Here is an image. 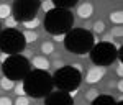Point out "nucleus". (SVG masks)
<instances>
[{
	"label": "nucleus",
	"mask_w": 123,
	"mask_h": 105,
	"mask_svg": "<svg viewBox=\"0 0 123 105\" xmlns=\"http://www.w3.org/2000/svg\"><path fill=\"white\" fill-rule=\"evenodd\" d=\"M38 3L33 2V0H21V2H15L13 5V18L17 21H28V20H33L36 18V12H38Z\"/></svg>",
	"instance_id": "nucleus-8"
},
{
	"label": "nucleus",
	"mask_w": 123,
	"mask_h": 105,
	"mask_svg": "<svg viewBox=\"0 0 123 105\" xmlns=\"http://www.w3.org/2000/svg\"><path fill=\"white\" fill-rule=\"evenodd\" d=\"M92 30H94V33L100 35V33H104V31H105V23L102 21V20H97L94 25H92Z\"/></svg>",
	"instance_id": "nucleus-22"
},
{
	"label": "nucleus",
	"mask_w": 123,
	"mask_h": 105,
	"mask_svg": "<svg viewBox=\"0 0 123 105\" xmlns=\"http://www.w3.org/2000/svg\"><path fill=\"white\" fill-rule=\"evenodd\" d=\"M64 36H66V35H56V36H54V41L61 43V41H64Z\"/></svg>",
	"instance_id": "nucleus-30"
},
{
	"label": "nucleus",
	"mask_w": 123,
	"mask_h": 105,
	"mask_svg": "<svg viewBox=\"0 0 123 105\" xmlns=\"http://www.w3.org/2000/svg\"><path fill=\"white\" fill-rule=\"evenodd\" d=\"M62 43H64L67 51L79 54V56H84L94 48L95 39H94V35L87 28H74L69 33H66Z\"/></svg>",
	"instance_id": "nucleus-2"
},
{
	"label": "nucleus",
	"mask_w": 123,
	"mask_h": 105,
	"mask_svg": "<svg viewBox=\"0 0 123 105\" xmlns=\"http://www.w3.org/2000/svg\"><path fill=\"white\" fill-rule=\"evenodd\" d=\"M12 17V7L7 3H0V20H7Z\"/></svg>",
	"instance_id": "nucleus-15"
},
{
	"label": "nucleus",
	"mask_w": 123,
	"mask_h": 105,
	"mask_svg": "<svg viewBox=\"0 0 123 105\" xmlns=\"http://www.w3.org/2000/svg\"><path fill=\"white\" fill-rule=\"evenodd\" d=\"M98 95H100V92H98L97 89H89V90L85 92V100H87V102H94Z\"/></svg>",
	"instance_id": "nucleus-21"
},
{
	"label": "nucleus",
	"mask_w": 123,
	"mask_h": 105,
	"mask_svg": "<svg viewBox=\"0 0 123 105\" xmlns=\"http://www.w3.org/2000/svg\"><path fill=\"white\" fill-rule=\"evenodd\" d=\"M21 35H23L25 43H35V41L38 39V33H36V31H25V33H21Z\"/></svg>",
	"instance_id": "nucleus-19"
},
{
	"label": "nucleus",
	"mask_w": 123,
	"mask_h": 105,
	"mask_svg": "<svg viewBox=\"0 0 123 105\" xmlns=\"http://www.w3.org/2000/svg\"><path fill=\"white\" fill-rule=\"evenodd\" d=\"M53 66L56 67V71H57V69H61V67H64V62H62V61H54V64H53Z\"/></svg>",
	"instance_id": "nucleus-29"
},
{
	"label": "nucleus",
	"mask_w": 123,
	"mask_h": 105,
	"mask_svg": "<svg viewBox=\"0 0 123 105\" xmlns=\"http://www.w3.org/2000/svg\"><path fill=\"white\" fill-rule=\"evenodd\" d=\"M92 105H117V102L113 100V97L110 95H98L92 102Z\"/></svg>",
	"instance_id": "nucleus-13"
},
{
	"label": "nucleus",
	"mask_w": 123,
	"mask_h": 105,
	"mask_svg": "<svg viewBox=\"0 0 123 105\" xmlns=\"http://www.w3.org/2000/svg\"><path fill=\"white\" fill-rule=\"evenodd\" d=\"M41 53H43L44 56L53 54V53H54V44H53L51 41H44V43L41 44Z\"/></svg>",
	"instance_id": "nucleus-18"
},
{
	"label": "nucleus",
	"mask_w": 123,
	"mask_h": 105,
	"mask_svg": "<svg viewBox=\"0 0 123 105\" xmlns=\"http://www.w3.org/2000/svg\"><path fill=\"white\" fill-rule=\"evenodd\" d=\"M117 74H118V77L123 76V67H122V62H118V66H117Z\"/></svg>",
	"instance_id": "nucleus-28"
},
{
	"label": "nucleus",
	"mask_w": 123,
	"mask_h": 105,
	"mask_svg": "<svg viewBox=\"0 0 123 105\" xmlns=\"http://www.w3.org/2000/svg\"><path fill=\"white\" fill-rule=\"evenodd\" d=\"M0 105H12V99L10 97H0Z\"/></svg>",
	"instance_id": "nucleus-27"
},
{
	"label": "nucleus",
	"mask_w": 123,
	"mask_h": 105,
	"mask_svg": "<svg viewBox=\"0 0 123 105\" xmlns=\"http://www.w3.org/2000/svg\"><path fill=\"white\" fill-rule=\"evenodd\" d=\"M94 15V5L90 2H84L77 7V17L82 20H89L90 17Z\"/></svg>",
	"instance_id": "nucleus-12"
},
{
	"label": "nucleus",
	"mask_w": 123,
	"mask_h": 105,
	"mask_svg": "<svg viewBox=\"0 0 123 105\" xmlns=\"http://www.w3.org/2000/svg\"><path fill=\"white\" fill-rule=\"evenodd\" d=\"M25 39H23V35L17 31V30H3L0 33V51H3L5 54H15V53H20L25 49Z\"/></svg>",
	"instance_id": "nucleus-6"
},
{
	"label": "nucleus",
	"mask_w": 123,
	"mask_h": 105,
	"mask_svg": "<svg viewBox=\"0 0 123 105\" xmlns=\"http://www.w3.org/2000/svg\"><path fill=\"white\" fill-rule=\"evenodd\" d=\"M44 105H72V99L69 97L67 92L57 90V92H51L46 95Z\"/></svg>",
	"instance_id": "nucleus-9"
},
{
	"label": "nucleus",
	"mask_w": 123,
	"mask_h": 105,
	"mask_svg": "<svg viewBox=\"0 0 123 105\" xmlns=\"http://www.w3.org/2000/svg\"><path fill=\"white\" fill-rule=\"evenodd\" d=\"M30 66L35 67V71H43V72H48V71H49V67H51V62H49L44 56H35L33 59H31Z\"/></svg>",
	"instance_id": "nucleus-11"
},
{
	"label": "nucleus",
	"mask_w": 123,
	"mask_h": 105,
	"mask_svg": "<svg viewBox=\"0 0 123 105\" xmlns=\"http://www.w3.org/2000/svg\"><path fill=\"white\" fill-rule=\"evenodd\" d=\"M122 35H123L122 26H113V30H112V38H122Z\"/></svg>",
	"instance_id": "nucleus-25"
},
{
	"label": "nucleus",
	"mask_w": 123,
	"mask_h": 105,
	"mask_svg": "<svg viewBox=\"0 0 123 105\" xmlns=\"http://www.w3.org/2000/svg\"><path fill=\"white\" fill-rule=\"evenodd\" d=\"M39 7L43 8V12H44V13H49L51 10H54V8H56L57 5L54 3V2H53V0H44V2H43V3H41Z\"/></svg>",
	"instance_id": "nucleus-20"
},
{
	"label": "nucleus",
	"mask_w": 123,
	"mask_h": 105,
	"mask_svg": "<svg viewBox=\"0 0 123 105\" xmlns=\"http://www.w3.org/2000/svg\"><path fill=\"white\" fill-rule=\"evenodd\" d=\"M15 105H30V100L26 99V97H18L17 100H15Z\"/></svg>",
	"instance_id": "nucleus-26"
},
{
	"label": "nucleus",
	"mask_w": 123,
	"mask_h": 105,
	"mask_svg": "<svg viewBox=\"0 0 123 105\" xmlns=\"http://www.w3.org/2000/svg\"><path fill=\"white\" fill-rule=\"evenodd\" d=\"M117 57V48L113 43H107L102 41L98 44H94V48L90 49V59L92 62H95L97 66L105 67L110 62H113Z\"/></svg>",
	"instance_id": "nucleus-7"
},
{
	"label": "nucleus",
	"mask_w": 123,
	"mask_h": 105,
	"mask_svg": "<svg viewBox=\"0 0 123 105\" xmlns=\"http://www.w3.org/2000/svg\"><path fill=\"white\" fill-rule=\"evenodd\" d=\"M105 72H107V69H105V67H100V66H95V67H92V69H89L87 74H85L87 84H97V82H100V80L104 79Z\"/></svg>",
	"instance_id": "nucleus-10"
},
{
	"label": "nucleus",
	"mask_w": 123,
	"mask_h": 105,
	"mask_svg": "<svg viewBox=\"0 0 123 105\" xmlns=\"http://www.w3.org/2000/svg\"><path fill=\"white\" fill-rule=\"evenodd\" d=\"M23 26L26 28V31H35L39 26V18H33L28 21H23Z\"/></svg>",
	"instance_id": "nucleus-17"
},
{
	"label": "nucleus",
	"mask_w": 123,
	"mask_h": 105,
	"mask_svg": "<svg viewBox=\"0 0 123 105\" xmlns=\"http://www.w3.org/2000/svg\"><path fill=\"white\" fill-rule=\"evenodd\" d=\"M117 87H118V90H120V92H122V90H123V82H122V80L118 82V86H117Z\"/></svg>",
	"instance_id": "nucleus-32"
},
{
	"label": "nucleus",
	"mask_w": 123,
	"mask_h": 105,
	"mask_svg": "<svg viewBox=\"0 0 123 105\" xmlns=\"http://www.w3.org/2000/svg\"><path fill=\"white\" fill-rule=\"evenodd\" d=\"M23 87H25V94H28L30 97L41 99L51 92L53 77L43 71H33L23 79Z\"/></svg>",
	"instance_id": "nucleus-3"
},
{
	"label": "nucleus",
	"mask_w": 123,
	"mask_h": 105,
	"mask_svg": "<svg viewBox=\"0 0 123 105\" xmlns=\"http://www.w3.org/2000/svg\"><path fill=\"white\" fill-rule=\"evenodd\" d=\"M80 64H74V66H64L57 69L53 76V86H56L59 90L62 92H71L76 90L79 84H80Z\"/></svg>",
	"instance_id": "nucleus-4"
},
{
	"label": "nucleus",
	"mask_w": 123,
	"mask_h": 105,
	"mask_svg": "<svg viewBox=\"0 0 123 105\" xmlns=\"http://www.w3.org/2000/svg\"><path fill=\"white\" fill-rule=\"evenodd\" d=\"M108 18H110V21L113 23V25H122L123 23V13L120 12V10H115V12H112L110 15H108Z\"/></svg>",
	"instance_id": "nucleus-14"
},
{
	"label": "nucleus",
	"mask_w": 123,
	"mask_h": 105,
	"mask_svg": "<svg viewBox=\"0 0 123 105\" xmlns=\"http://www.w3.org/2000/svg\"><path fill=\"white\" fill-rule=\"evenodd\" d=\"M17 23H18V21H17V20L13 18V17H8V18L5 20V26H7L8 30H15Z\"/></svg>",
	"instance_id": "nucleus-24"
},
{
	"label": "nucleus",
	"mask_w": 123,
	"mask_h": 105,
	"mask_svg": "<svg viewBox=\"0 0 123 105\" xmlns=\"http://www.w3.org/2000/svg\"><path fill=\"white\" fill-rule=\"evenodd\" d=\"M7 57H8V54H5V53H3V54H2V56H0V61H2V62H3V61H5V59H7Z\"/></svg>",
	"instance_id": "nucleus-31"
},
{
	"label": "nucleus",
	"mask_w": 123,
	"mask_h": 105,
	"mask_svg": "<svg viewBox=\"0 0 123 105\" xmlns=\"http://www.w3.org/2000/svg\"><path fill=\"white\" fill-rule=\"evenodd\" d=\"M74 23V17L69 8H62V7H56L46 13L44 18V30L48 33H51L53 36L56 35H66L71 31V26Z\"/></svg>",
	"instance_id": "nucleus-1"
},
{
	"label": "nucleus",
	"mask_w": 123,
	"mask_h": 105,
	"mask_svg": "<svg viewBox=\"0 0 123 105\" xmlns=\"http://www.w3.org/2000/svg\"><path fill=\"white\" fill-rule=\"evenodd\" d=\"M13 87H15V82L12 79H7V77L0 79V89L2 90H13Z\"/></svg>",
	"instance_id": "nucleus-16"
},
{
	"label": "nucleus",
	"mask_w": 123,
	"mask_h": 105,
	"mask_svg": "<svg viewBox=\"0 0 123 105\" xmlns=\"http://www.w3.org/2000/svg\"><path fill=\"white\" fill-rule=\"evenodd\" d=\"M13 92H15L18 97H23V95H25V87H23V82H21V80L15 84V87H13Z\"/></svg>",
	"instance_id": "nucleus-23"
},
{
	"label": "nucleus",
	"mask_w": 123,
	"mask_h": 105,
	"mask_svg": "<svg viewBox=\"0 0 123 105\" xmlns=\"http://www.w3.org/2000/svg\"><path fill=\"white\" fill-rule=\"evenodd\" d=\"M30 61L25 56H20V54H12L8 56L3 62H2V72L3 77L12 79L13 82L15 80H21L30 74Z\"/></svg>",
	"instance_id": "nucleus-5"
}]
</instances>
